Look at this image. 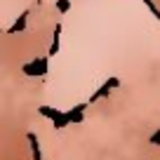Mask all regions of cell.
I'll use <instances>...</instances> for the list:
<instances>
[{
  "label": "cell",
  "mask_w": 160,
  "mask_h": 160,
  "mask_svg": "<svg viewBox=\"0 0 160 160\" xmlns=\"http://www.w3.org/2000/svg\"><path fill=\"white\" fill-rule=\"evenodd\" d=\"M40 113L45 115V118H52V120H54V127H57V130H61L64 125H68V118H66V113H59L57 108L42 106V108H40Z\"/></svg>",
  "instance_id": "cell-1"
},
{
  "label": "cell",
  "mask_w": 160,
  "mask_h": 160,
  "mask_svg": "<svg viewBox=\"0 0 160 160\" xmlns=\"http://www.w3.org/2000/svg\"><path fill=\"white\" fill-rule=\"evenodd\" d=\"M118 85H120V82H118V78H111L108 82H106V85H101V87H99V92H97V94H92L90 104H94V101H99L101 97H106V94H108V92H111V87H118Z\"/></svg>",
  "instance_id": "cell-2"
},
{
  "label": "cell",
  "mask_w": 160,
  "mask_h": 160,
  "mask_svg": "<svg viewBox=\"0 0 160 160\" xmlns=\"http://www.w3.org/2000/svg\"><path fill=\"white\" fill-rule=\"evenodd\" d=\"M85 108H87V104H78L75 108H71L68 113H66L68 122H82V118H85Z\"/></svg>",
  "instance_id": "cell-3"
},
{
  "label": "cell",
  "mask_w": 160,
  "mask_h": 160,
  "mask_svg": "<svg viewBox=\"0 0 160 160\" xmlns=\"http://www.w3.org/2000/svg\"><path fill=\"white\" fill-rule=\"evenodd\" d=\"M28 141H31V151H33V160H40L42 155H40V146H38V137L33 134V132H28Z\"/></svg>",
  "instance_id": "cell-4"
},
{
  "label": "cell",
  "mask_w": 160,
  "mask_h": 160,
  "mask_svg": "<svg viewBox=\"0 0 160 160\" xmlns=\"http://www.w3.org/2000/svg\"><path fill=\"white\" fill-rule=\"evenodd\" d=\"M151 144H155V146H160V130L155 132L153 137H151Z\"/></svg>",
  "instance_id": "cell-5"
}]
</instances>
